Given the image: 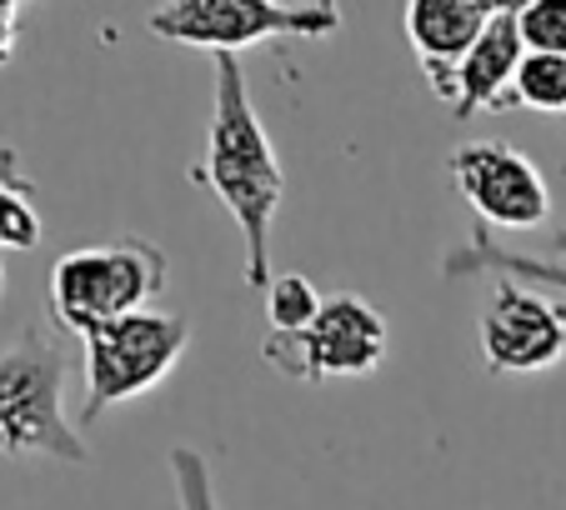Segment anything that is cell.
Returning a JSON list of instances; mask_svg holds the SVG:
<instances>
[{
  "instance_id": "cell-7",
  "label": "cell",
  "mask_w": 566,
  "mask_h": 510,
  "mask_svg": "<svg viewBox=\"0 0 566 510\" xmlns=\"http://www.w3.org/2000/svg\"><path fill=\"white\" fill-rule=\"evenodd\" d=\"M447 170L476 221L496 231H536L552 215V191L536 160L506 140H467L447 156Z\"/></svg>"
},
{
  "instance_id": "cell-1",
  "label": "cell",
  "mask_w": 566,
  "mask_h": 510,
  "mask_svg": "<svg viewBox=\"0 0 566 510\" xmlns=\"http://www.w3.org/2000/svg\"><path fill=\"white\" fill-rule=\"evenodd\" d=\"M191 181L206 185L231 211L241 231V276L251 290H266L271 280V231H276L281 201H286V170L261 126L247 91L241 55H216V106L206 130V156L191 166Z\"/></svg>"
},
{
  "instance_id": "cell-6",
  "label": "cell",
  "mask_w": 566,
  "mask_h": 510,
  "mask_svg": "<svg viewBox=\"0 0 566 510\" xmlns=\"http://www.w3.org/2000/svg\"><path fill=\"white\" fill-rule=\"evenodd\" d=\"M391 351L386 316L356 296H332L321 316L296 336L271 330L261 340V361L286 381H336V375H376Z\"/></svg>"
},
{
  "instance_id": "cell-19",
  "label": "cell",
  "mask_w": 566,
  "mask_h": 510,
  "mask_svg": "<svg viewBox=\"0 0 566 510\" xmlns=\"http://www.w3.org/2000/svg\"><path fill=\"white\" fill-rule=\"evenodd\" d=\"M21 6H35V0H0V11H21Z\"/></svg>"
},
{
  "instance_id": "cell-11",
  "label": "cell",
  "mask_w": 566,
  "mask_h": 510,
  "mask_svg": "<svg viewBox=\"0 0 566 510\" xmlns=\"http://www.w3.org/2000/svg\"><path fill=\"white\" fill-rule=\"evenodd\" d=\"M492 270L502 280H516L526 290H562L566 296V255H532V251H506L496 245L486 231H476L471 241H461L457 251L441 255V276L447 280H467V276H481Z\"/></svg>"
},
{
  "instance_id": "cell-18",
  "label": "cell",
  "mask_w": 566,
  "mask_h": 510,
  "mask_svg": "<svg viewBox=\"0 0 566 510\" xmlns=\"http://www.w3.org/2000/svg\"><path fill=\"white\" fill-rule=\"evenodd\" d=\"M471 6H476V11L486 15V21H496V15H516V11H522V0H471Z\"/></svg>"
},
{
  "instance_id": "cell-20",
  "label": "cell",
  "mask_w": 566,
  "mask_h": 510,
  "mask_svg": "<svg viewBox=\"0 0 566 510\" xmlns=\"http://www.w3.org/2000/svg\"><path fill=\"white\" fill-rule=\"evenodd\" d=\"M0 296H6V266H0Z\"/></svg>"
},
{
  "instance_id": "cell-2",
  "label": "cell",
  "mask_w": 566,
  "mask_h": 510,
  "mask_svg": "<svg viewBox=\"0 0 566 510\" xmlns=\"http://www.w3.org/2000/svg\"><path fill=\"white\" fill-rule=\"evenodd\" d=\"M65 371L71 351L45 326H25L0 351V456L65 466L91 460L81 431L65 421Z\"/></svg>"
},
{
  "instance_id": "cell-8",
  "label": "cell",
  "mask_w": 566,
  "mask_h": 510,
  "mask_svg": "<svg viewBox=\"0 0 566 510\" xmlns=\"http://www.w3.org/2000/svg\"><path fill=\"white\" fill-rule=\"evenodd\" d=\"M481 361L492 375H542L556 361H566V306L496 280L481 306Z\"/></svg>"
},
{
  "instance_id": "cell-9",
  "label": "cell",
  "mask_w": 566,
  "mask_h": 510,
  "mask_svg": "<svg viewBox=\"0 0 566 510\" xmlns=\"http://www.w3.org/2000/svg\"><path fill=\"white\" fill-rule=\"evenodd\" d=\"M526 45L516 31V15H496L476 35L467 55L451 71V116H476V110H512V81Z\"/></svg>"
},
{
  "instance_id": "cell-13",
  "label": "cell",
  "mask_w": 566,
  "mask_h": 510,
  "mask_svg": "<svg viewBox=\"0 0 566 510\" xmlns=\"http://www.w3.org/2000/svg\"><path fill=\"white\" fill-rule=\"evenodd\" d=\"M512 106L542 110V116L566 110V55L526 51L522 65H516V81H512Z\"/></svg>"
},
{
  "instance_id": "cell-17",
  "label": "cell",
  "mask_w": 566,
  "mask_h": 510,
  "mask_svg": "<svg viewBox=\"0 0 566 510\" xmlns=\"http://www.w3.org/2000/svg\"><path fill=\"white\" fill-rule=\"evenodd\" d=\"M15 45H21V21L15 11H0V65L15 61Z\"/></svg>"
},
{
  "instance_id": "cell-3",
  "label": "cell",
  "mask_w": 566,
  "mask_h": 510,
  "mask_svg": "<svg viewBox=\"0 0 566 510\" xmlns=\"http://www.w3.org/2000/svg\"><path fill=\"white\" fill-rule=\"evenodd\" d=\"M156 41L241 55L266 41H321L342 31L336 0H166L146 21Z\"/></svg>"
},
{
  "instance_id": "cell-16",
  "label": "cell",
  "mask_w": 566,
  "mask_h": 510,
  "mask_svg": "<svg viewBox=\"0 0 566 510\" xmlns=\"http://www.w3.org/2000/svg\"><path fill=\"white\" fill-rule=\"evenodd\" d=\"M171 486L181 510H221L216 500V480H211V460L191 446H176L171 450Z\"/></svg>"
},
{
  "instance_id": "cell-15",
  "label": "cell",
  "mask_w": 566,
  "mask_h": 510,
  "mask_svg": "<svg viewBox=\"0 0 566 510\" xmlns=\"http://www.w3.org/2000/svg\"><path fill=\"white\" fill-rule=\"evenodd\" d=\"M516 31H522L526 51L566 55V0H522Z\"/></svg>"
},
{
  "instance_id": "cell-12",
  "label": "cell",
  "mask_w": 566,
  "mask_h": 510,
  "mask_svg": "<svg viewBox=\"0 0 566 510\" xmlns=\"http://www.w3.org/2000/svg\"><path fill=\"white\" fill-rule=\"evenodd\" d=\"M45 235L35 185L21 176L15 150H0V251H35Z\"/></svg>"
},
{
  "instance_id": "cell-14",
  "label": "cell",
  "mask_w": 566,
  "mask_h": 510,
  "mask_svg": "<svg viewBox=\"0 0 566 510\" xmlns=\"http://www.w3.org/2000/svg\"><path fill=\"white\" fill-rule=\"evenodd\" d=\"M261 296H266V326L276 330V336H296V330H306L311 320L321 316V306H326L321 290L311 286L306 276H276Z\"/></svg>"
},
{
  "instance_id": "cell-4",
  "label": "cell",
  "mask_w": 566,
  "mask_h": 510,
  "mask_svg": "<svg viewBox=\"0 0 566 510\" xmlns=\"http://www.w3.org/2000/svg\"><path fill=\"white\" fill-rule=\"evenodd\" d=\"M171 261L140 235H120L111 245H81L61 255L51 270V310L65 330L86 336L106 320L136 316L166 290Z\"/></svg>"
},
{
  "instance_id": "cell-5",
  "label": "cell",
  "mask_w": 566,
  "mask_h": 510,
  "mask_svg": "<svg viewBox=\"0 0 566 510\" xmlns=\"http://www.w3.org/2000/svg\"><path fill=\"white\" fill-rule=\"evenodd\" d=\"M86 411L81 421L96 425L111 405L156 391L191 351V326L166 310H136V316L106 320L86 330Z\"/></svg>"
},
{
  "instance_id": "cell-10",
  "label": "cell",
  "mask_w": 566,
  "mask_h": 510,
  "mask_svg": "<svg viewBox=\"0 0 566 510\" xmlns=\"http://www.w3.org/2000/svg\"><path fill=\"white\" fill-rule=\"evenodd\" d=\"M401 25H407V41L417 51L421 71H427L431 96L441 106H451V71L476 45V35L486 31V15L471 0H407Z\"/></svg>"
}]
</instances>
